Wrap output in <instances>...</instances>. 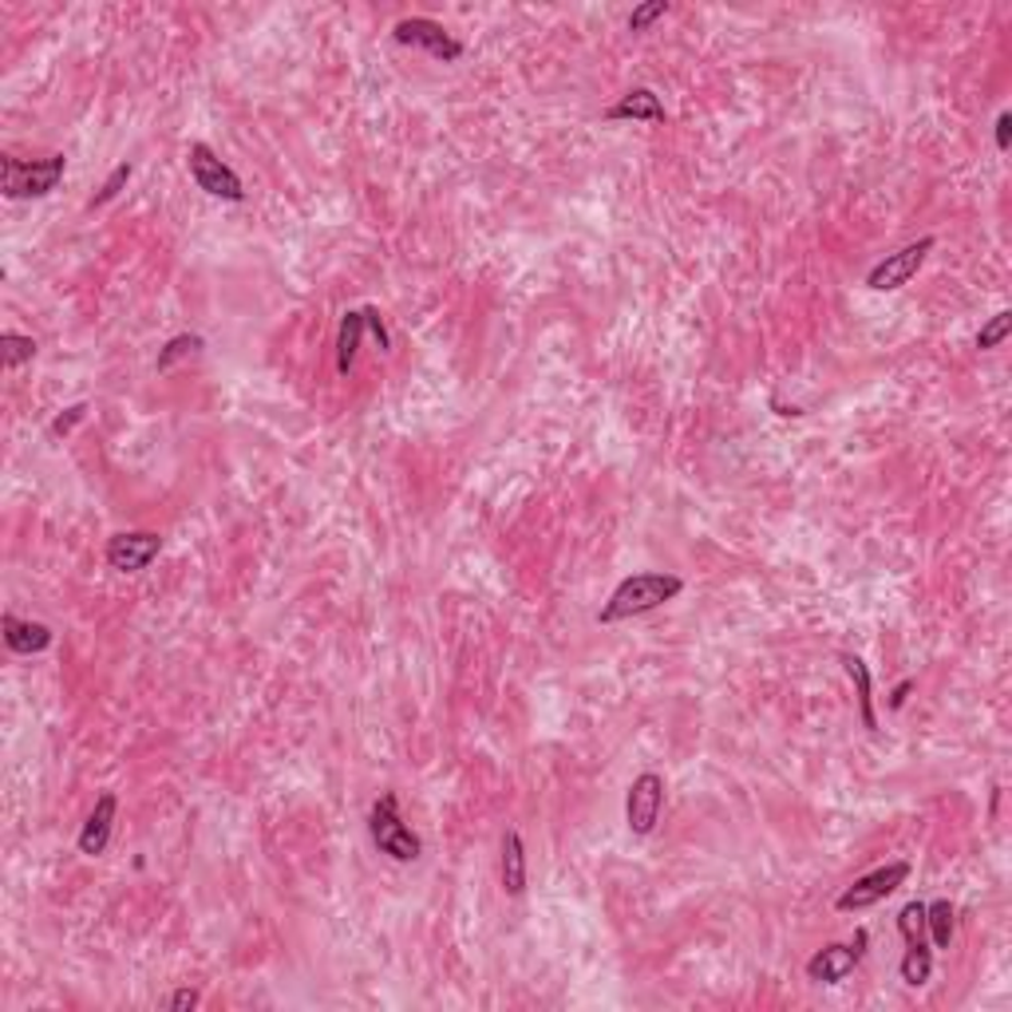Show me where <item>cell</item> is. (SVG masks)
Returning <instances> with one entry per match:
<instances>
[{
  "mask_svg": "<svg viewBox=\"0 0 1012 1012\" xmlns=\"http://www.w3.org/2000/svg\"><path fill=\"white\" fill-rule=\"evenodd\" d=\"M684 593V578L676 574H661V569H645V574H633L625 578L617 589L610 593V601L601 605L598 621L601 625H617V621L640 617V613L661 610L664 601L681 598Z\"/></svg>",
  "mask_w": 1012,
  "mask_h": 1012,
  "instance_id": "cell-1",
  "label": "cell"
},
{
  "mask_svg": "<svg viewBox=\"0 0 1012 1012\" xmlns=\"http://www.w3.org/2000/svg\"><path fill=\"white\" fill-rule=\"evenodd\" d=\"M63 170H68V158L60 151L44 158L0 155V190L12 202H21V198H48L63 183Z\"/></svg>",
  "mask_w": 1012,
  "mask_h": 1012,
  "instance_id": "cell-2",
  "label": "cell"
},
{
  "mask_svg": "<svg viewBox=\"0 0 1012 1012\" xmlns=\"http://www.w3.org/2000/svg\"><path fill=\"white\" fill-rule=\"evenodd\" d=\"M368 835H373L376 850L388 855L392 862H415V858L424 855V843H420V835H415L412 826H408V819H403L396 791H384V796L368 807Z\"/></svg>",
  "mask_w": 1012,
  "mask_h": 1012,
  "instance_id": "cell-3",
  "label": "cell"
},
{
  "mask_svg": "<svg viewBox=\"0 0 1012 1012\" xmlns=\"http://www.w3.org/2000/svg\"><path fill=\"white\" fill-rule=\"evenodd\" d=\"M906 879H909V862H906V858H898V862H886V867L870 870V874H862V879L850 882V886L835 898V909H843V914H858V909L879 906V902H886L898 886H906Z\"/></svg>",
  "mask_w": 1012,
  "mask_h": 1012,
  "instance_id": "cell-4",
  "label": "cell"
},
{
  "mask_svg": "<svg viewBox=\"0 0 1012 1012\" xmlns=\"http://www.w3.org/2000/svg\"><path fill=\"white\" fill-rule=\"evenodd\" d=\"M933 246L938 242L926 234V238H918V242H909V246H902V249H894V254H886V258L879 261V266L870 269L867 273V290H874V293H894V290H902V285H909V281L918 278V269L926 266V258L933 254Z\"/></svg>",
  "mask_w": 1012,
  "mask_h": 1012,
  "instance_id": "cell-5",
  "label": "cell"
},
{
  "mask_svg": "<svg viewBox=\"0 0 1012 1012\" xmlns=\"http://www.w3.org/2000/svg\"><path fill=\"white\" fill-rule=\"evenodd\" d=\"M190 178H195L198 190H207L210 198H222V202H246V187H242L238 170L210 151L207 143H190Z\"/></svg>",
  "mask_w": 1012,
  "mask_h": 1012,
  "instance_id": "cell-6",
  "label": "cell"
},
{
  "mask_svg": "<svg viewBox=\"0 0 1012 1012\" xmlns=\"http://www.w3.org/2000/svg\"><path fill=\"white\" fill-rule=\"evenodd\" d=\"M867 945H870V933L867 930H855V941H831V945H823L815 957L807 961V981H815V985L847 981L850 973L862 965V953H867Z\"/></svg>",
  "mask_w": 1012,
  "mask_h": 1012,
  "instance_id": "cell-7",
  "label": "cell"
},
{
  "mask_svg": "<svg viewBox=\"0 0 1012 1012\" xmlns=\"http://www.w3.org/2000/svg\"><path fill=\"white\" fill-rule=\"evenodd\" d=\"M664 811V779L657 772H640L625 791V823L637 838H649Z\"/></svg>",
  "mask_w": 1012,
  "mask_h": 1012,
  "instance_id": "cell-8",
  "label": "cell"
},
{
  "mask_svg": "<svg viewBox=\"0 0 1012 1012\" xmlns=\"http://www.w3.org/2000/svg\"><path fill=\"white\" fill-rule=\"evenodd\" d=\"M392 40L403 44V48H424L427 56H435V60L444 63H455L463 56V40H455L451 32L439 21H432V16H403V21H396Z\"/></svg>",
  "mask_w": 1012,
  "mask_h": 1012,
  "instance_id": "cell-9",
  "label": "cell"
},
{
  "mask_svg": "<svg viewBox=\"0 0 1012 1012\" xmlns=\"http://www.w3.org/2000/svg\"><path fill=\"white\" fill-rule=\"evenodd\" d=\"M158 550H163V538L155 530H119L107 538L104 558L115 574H143L158 558Z\"/></svg>",
  "mask_w": 1012,
  "mask_h": 1012,
  "instance_id": "cell-10",
  "label": "cell"
},
{
  "mask_svg": "<svg viewBox=\"0 0 1012 1012\" xmlns=\"http://www.w3.org/2000/svg\"><path fill=\"white\" fill-rule=\"evenodd\" d=\"M115 811H119V799H115V791H104V796L95 799L92 815H87L80 838H75L80 855H87V858L104 855L107 843H111V831H115Z\"/></svg>",
  "mask_w": 1012,
  "mask_h": 1012,
  "instance_id": "cell-11",
  "label": "cell"
},
{
  "mask_svg": "<svg viewBox=\"0 0 1012 1012\" xmlns=\"http://www.w3.org/2000/svg\"><path fill=\"white\" fill-rule=\"evenodd\" d=\"M610 123H664L669 111H664V99L652 87H629L621 95L617 104L605 111Z\"/></svg>",
  "mask_w": 1012,
  "mask_h": 1012,
  "instance_id": "cell-12",
  "label": "cell"
},
{
  "mask_svg": "<svg viewBox=\"0 0 1012 1012\" xmlns=\"http://www.w3.org/2000/svg\"><path fill=\"white\" fill-rule=\"evenodd\" d=\"M0 633H4L9 652H16V657L48 652L52 649V640H56V633L48 629L44 621H24V617H16V613H4V617H0Z\"/></svg>",
  "mask_w": 1012,
  "mask_h": 1012,
  "instance_id": "cell-13",
  "label": "cell"
},
{
  "mask_svg": "<svg viewBox=\"0 0 1012 1012\" xmlns=\"http://www.w3.org/2000/svg\"><path fill=\"white\" fill-rule=\"evenodd\" d=\"M498 874H503V890L510 898H522V894H527V847H522V835H518V831H506L503 835Z\"/></svg>",
  "mask_w": 1012,
  "mask_h": 1012,
  "instance_id": "cell-14",
  "label": "cell"
},
{
  "mask_svg": "<svg viewBox=\"0 0 1012 1012\" xmlns=\"http://www.w3.org/2000/svg\"><path fill=\"white\" fill-rule=\"evenodd\" d=\"M364 332H368V313L364 309H349L341 317V329H337V373L349 376L352 364H356V352H361Z\"/></svg>",
  "mask_w": 1012,
  "mask_h": 1012,
  "instance_id": "cell-15",
  "label": "cell"
},
{
  "mask_svg": "<svg viewBox=\"0 0 1012 1012\" xmlns=\"http://www.w3.org/2000/svg\"><path fill=\"white\" fill-rule=\"evenodd\" d=\"M843 669H847V676L855 681L858 720H862V728H867V732H879V716H874V681H870L867 661H862V657H855V652H843Z\"/></svg>",
  "mask_w": 1012,
  "mask_h": 1012,
  "instance_id": "cell-16",
  "label": "cell"
},
{
  "mask_svg": "<svg viewBox=\"0 0 1012 1012\" xmlns=\"http://www.w3.org/2000/svg\"><path fill=\"white\" fill-rule=\"evenodd\" d=\"M926 933H930L933 950H950L953 933H957V921H953V906L950 898H938L926 906Z\"/></svg>",
  "mask_w": 1012,
  "mask_h": 1012,
  "instance_id": "cell-17",
  "label": "cell"
},
{
  "mask_svg": "<svg viewBox=\"0 0 1012 1012\" xmlns=\"http://www.w3.org/2000/svg\"><path fill=\"white\" fill-rule=\"evenodd\" d=\"M902 981L909 985V989H921V985L933 977V945L930 941H918V945H906V957H902L898 965Z\"/></svg>",
  "mask_w": 1012,
  "mask_h": 1012,
  "instance_id": "cell-18",
  "label": "cell"
},
{
  "mask_svg": "<svg viewBox=\"0 0 1012 1012\" xmlns=\"http://www.w3.org/2000/svg\"><path fill=\"white\" fill-rule=\"evenodd\" d=\"M36 352H40V344L24 332H0V368L4 373H16L28 361H36Z\"/></svg>",
  "mask_w": 1012,
  "mask_h": 1012,
  "instance_id": "cell-19",
  "label": "cell"
},
{
  "mask_svg": "<svg viewBox=\"0 0 1012 1012\" xmlns=\"http://www.w3.org/2000/svg\"><path fill=\"white\" fill-rule=\"evenodd\" d=\"M202 349H207V341H202L198 332H178V337H170V341L158 349L155 368L158 373H170L178 361H187V356H195V352H202Z\"/></svg>",
  "mask_w": 1012,
  "mask_h": 1012,
  "instance_id": "cell-20",
  "label": "cell"
},
{
  "mask_svg": "<svg viewBox=\"0 0 1012 1012\" xmlns=\"http://www.w3.org/2000/svg\"><path fill=\"white\" fill-rule=\"evenodd\" d=\"M898 933L906 938V945H918V941H930L926 933V902H906L898 914Z\"/></svg>",
  "mask_w": 1012,
  "mask_h": 1012,
  "instance_id": "cell-21",
  "label": "cell"
},
{
  "mask_svg": "<svg viewBox=\"0 0 1012 1012\" xmlns=\"http://www.w3.org/2000/svg\"><path fill=\"white\" fill-rule=\"evenodd\" d=\"M1009 332H1012V309L992 313V317L981 325V332H977V349H981V352L1001 349V344L1009 341Z\"/></svg>",
  "mask_w": 1012,
  "mask_h": 1012,
  "instance_id": "cell-22",
  "label": "cell"
},
{
  "mask_svg": "<svg viewBox=\"0 0 1012 1012\" xmlns=\"http://www.w3.org/2000/svg\"><path fill=\"white\" fill-rule=\"evenodd\" d=\"M131 175H134V166H131V163H119V166H115L111 175L104 178V187H99V195H95L92 202H87V210H99V207H107L111 198L123 195V187L131 183Z\"/></svg>",
  "mask_w": 1012,
  "mask_h": 1012,
  "instance_id": "cell-23",
  "label": "cell"
},
{
  "mask_svg": "<svg viewBox=\"0 0 1012 1012\" xmlns=\"http://www.w3.org/2000/svg\"><path fill=\"white\" fill-rule=\"evenodd\" d=\"M661 16H669V0H645L629 12V32H649Z\"/></svg>",
  "mask_w": 1012,
  "mask_h": 1012,
  "instance_id": "cell-24",
  "label": "cell"
},
{
  "mask_svg": "<svg viewBox=\"0 0 1012 1012\" xmlns=\"http://www.w3.org/2000/svg\"><path fill=\"white\" fill-rule=\"evenodd\" d=\"M83 420H87V403L80 400V403H72V408H63V412L56 415L52 424H48V435H52V439H60V435H72L75 424H83Z\"/></svg>",
  "mask_w": 1012,
  "mask_h": 1012,
  "instance_id": "cell-25",
  "label": "cell"
},
{
  "mask_svg": "<svg viewBox=\"0 0 1012 1012\" xmlns=\"http://www.w3.org/2000/svg\"><path fill=\"white\" fill-rule=\"evenodd\" d=\"M198 1004H202V992H198V989H187V985H183V989H175L170 997H166L163 1009H166V1012H190V1009H198Z\"/></svg>",
  "mask_w": 1012,
  "mask_h": 1012,
  "instance_id": "cell-26",
  "label": "cell"
},
{
  "mask_svg": "<svg viewBox=\"0 0 1012 1012\" xmlns=\"http://www.w3.org/2000/svg\"><path fill=\"white\" fill-rule=\"evenodd\" d=\"M364 313H368V332L376 337L380 352H388V349H392V332H388V325H384L380 309H373V305H364Z\"/></svg>",
  "mask_w": 1012,
  "mask_h": 1012,
  "instance_id": "cell-27",
  "label": "cell"
},
{
  "mask_svg": "<svg viewBox=\"0 0 1012 1012\" xmlns=\"http://www.w3.org/2000/svg\"><path fill=\"white\" fill-rule=\"evenodd\" d=\"M1012 146V115L1001 111L997 115V151H1009Z\"/></svg>",
  "mask_w": 1012,
  "mask_h": 1012,
  "instance_id": "cell-28",
  "label": "cell"
},
{
  "mask_svg": "<svg viewBox=\"0 0 1012 1012\" xmlns=\"http://www.w3.org/2000/svg\"><path fill=\"white\" fill-rule=\"evenodd\" d=\"M909 693H914V681H909V676H906V681H898V684H894V693H890V708L898 713L902 704L909 701Z\"/></svg>",
  "mask_w": 1012,
  "mask_h": 1012,
  "instance_id": "cell-29",
  "label": "cell"
}]
</instances>
